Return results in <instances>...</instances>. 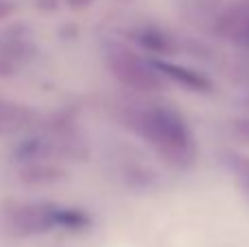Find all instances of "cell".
Returning <instances> with one entry per match:
<instances>
[{
  "instance_id": "8fae6325",
  "label": "cell",
  "mask_w": 249,
  "mask_h": 247,
  "mask_svg": "<svg viewBox=\"0 0 249 247\" xmlns=\"http://www.w3.org/2000/svg\"><path fill=\"white\" fill-rule=\"evenodd\" d=\"M66 7L72 9V11H86V9H90L92 4L96 2V0H64Z\"/></svg>"
},
{
  "instance_id": "ba28073f",
  "label": "cell",
  "mask_w": 249,
  "mask_h": 247,
  "mask_svg": "<svg viewBox=\"0 0 249 247\" xmlns=\"http://www.w3.org/2000/svg\"><path fill=\"white\" fill-rule=\"evenodd\" d=\"M136 39L146 51L158 53V55H166V53L173 51V39L158 29H140L136 33Z\"/></svg>"
},
{
  "instance_id": "8992f818",
  "label": "cell",
  "mask_w": 249,
  "mask_h": 247,
  "mask_svg": "<svg viewBox=\"0 0 249 247\" xmlns=\"http://www.w3.org/2000/svg\"><path fill=\"white\" fill-rule=\"evenodd\" d=\"M155 68L164 74V77L173 79V81L181 83V86L190 88V90H199V92H206L210 88L206 77H201L199 72H193V70H186L181 66H175V64H166V61H153Z\"/></svg>"
},
{
  "instance_id": "7c38bea8",
  "label": "cell",
  "mask_w": 249,
  "mask_h": 247,
  "mask_svg": "<svg viewBox=\"0 0 249 247\" xmlns=\"http://www.w3.org/2000/svg\"><path fill=\"white\" fill-rule=\"evenodd\" d=\"M16 70H18V66H13L11 61H7V59H2V57H0V79L16 74Z\"/></svg>"
},
{
  "instance_id": "6da1fadb",
  "label": "cell",
  "mask_w": 249,
  "mask_h": 247,
  "mask_svg": "<svg viewBox=\"0 0 249 247\" xmlns=\"http://www.w3.org/2000/svg\"><path fill=\"white\" fill-rule=\"evenodd\" d=\"M124 123L146 144L155 149L164 162L177 169H186L197 158V140L188 123L179 112L166 105H144L131 107L124 114Z\"/></svg>"
},
{
  "instance_id": "277c9868",
  "label": "cell",
  "mask_w": 249,
  "mask_h": 247,
  "mask_svg": "<svg viewBox=\"0 0 249 247\" xmlns=\"http://www.w3.org/2000/svg\"><path fill=\"white\" fill-rule=\"evenodd\" d=\"M216 33L223 39L249 46V0H236L216 18Z\"/></svg>"
},
{
  "instance_id": "9c48e42d",
  "label": "cell",
  "mask_w": 249,
  "mask_h": 247,
  "mask_svg": "<svg viewBox=\"0 0 249 247\" xmlns=\"http://www.w3.org/2000/svg\"><path fill=\"white\" fill-rule=\"evenodd\" d=\"M22 177L26 184H53L57 179H61V171H57L55 166H46L42 162H29L24 171H22Z\"/></svg>"
},
{
  "instance_id": "30bf717a",
  "label": "cell",
  "mask_w": 249,
  "mask_h": 247,
  "mask_svg": "<svg viewBox=\"0 0 249 247\" xmlns=\"http://www.w3.org/2000/svg\"><path fill=\"white\" fill-rule=\"evenodd\" d=\"M234 134L238 136V138L243 140H249V118H238V121H234Z\"/></svg>"
},
{
  "instance_id": "5bb4252c",
  "label": "cell",
  "mask_w": 249,
  "mask_h": 247,
  "mask_svg": "<svg viewBox=\"0 0 249 247\" xmlns=\"http://www.w3.org/2000/svg\"><path fill=\"white\" fill-rule=\"evenodd\" d=\"M245 103H247V107H249V96H247V99H245Z\"/></svg>"
},
{
  "instance_id": "4fadbf2b",
  "label": "cell",
  "mask_w": 249,
  "mask_h": 247,
  "mask_svg": "<svg viewBox=\"0 0 249 247\" xmlns=\"http://www.w3.org/2000/svg\"><path fill=\"white\" fill-rule=\"evenodd\" d=\"M13 11H16V4H13V0H0V22H2L4 18L11 16Z\"/></svg>"
},
{
  "instance_id": "7a4b0ae2",
  "label": "cell",
  "mask_w": 249,
  "mask_h": 247,
  "mask_svg": "<svg viewBox=\"0 0 249 247\" xmlns=\"http://www.w3.org/2000/svg\"><path fill=\"white\" fill-rule=\"evenodd\" d=\"M2 226L13 236H35L53 230H83L90 219L81 210L48 201H18L2 210Z\"/></svg>"
},
{
  "instance_id": "52a82bcc",
  "label": "cell",
  "mask_w": 249,
  "mask_h": 247,
  "mask_svg": "<svg viewBox=\"0 0 249 247\" xmlns=\"http://www.w3.org/2000/svg\"><path fill=\"white\" fill-rule=\"evenodd\" d=\"M223 162L230 169V173L234 175V179H236L238 188L243 191V195L249 199V158L241 156V153H236V151H230L223 156Z\"/></svg>"
},
{
  "instance_id": "5b68a950",
  "label": "cell",
  "mask_w": 249,
  "mask_h": 247,
  "mask_svg": "<svg viewBox=\"0 0 249 247\" xmlns=\"http://www.w3.org/2000/svg\"><path fill=\"white\" fill-rule=\"evenodd\" d=\"M35 46L31 33L22 26H13V29L0 31V57L11 61L13 66H20L22 61L31 59Z\"/></svg>"
},
{
  "instance_id": "3957f363",
  "label": "cell",
  "mask_w": 249,
  "mask_h": 247,
  "mask_svg": "<svg viewBox=\"0 0 249 247\" xmlns=\"http://www.w3.org/2000/svg\"><path fill=\"white\" fill-rule=\"evenodd\" d=\"M103 57L112 77L129 90L158 92L164 88V74L155 68L153 61H146L127 44L107 42L103 48Z\"/></svg>"
}]
</instances>
